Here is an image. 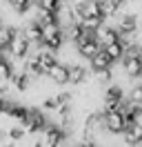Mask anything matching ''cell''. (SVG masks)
<instances>
[{"label": "cell", "mask_w": 142, "mask_h": 147, "mask_svg": "<svg viewBox=\"0 0 142 147\" xmlns=\"http://www.w3.org/2000/svg\"><path fill=\"white\" fill-rule=\"evenodd\" d=\"M31 47H33V42L22 34V29H18L13 40H11V45H9V54H11L13 60H25L29 56V51H31Z\"/></svg>", "instance_id": "obj_1"}, {"label": "cell", "mask_w": 142, "mask_h": 147, "mask_svg": "<svg viewBox=\"0 0 142 147\" xmlns=\"http://www.w3.org/2000/svg\"><path fill=\"white\" fill-rule=\"evenodd\" d=\"M104 125H107V131H109V134H124L127 118H124V114L120 109L104 111Z\"/></svg>", "instance_id": "obj_2"}, {"label": "cell", "mask_w": 142, "mask_h": 147, "mask_svg": "<svg viewBox=\"0 0 142 147\" xmlns=\"http://www.w3.org/2000/svg\"><path fill=\"white\" fill-rule=\"evenodd\" d=\"M47 76H49V80L53 85H69V65L58 60V63H53L49 67Z\"/></svg>", "instance_id": "obj_3"}, {"label": "cell", "mask_w": 142, "mask_h": 147, "mask_svg": "<svg viewBox=\"0 0 142 147\" xmlns=\"http://www.w3.org/2000/svg\"><path fill=\"white\" fill-rule=\"evenodd\" d=\"M76 49H78V56H80V58L91 60V58H93V56L102 49V45H100V40L93 36V38H89V40H84V42H78V45H76Z\"/></svg>", "instance_id": "obj_4"}, {"label": "cell", "mask_w": 142, "mask_h": 147, "mask_svg": "<svg viewBox=\"0 0 142 147\" xmlns=\"http://www.w3.org/2000/svg\"><path fill=\"white\" fill-rule=\"evenodd\" d=\"M91 78V74H89L87 67H82L80 63H73L69 65V83L76 85V87H80V85H84Z\"/></svg>", "instance_id": "obj_5"}, {"label": "cell", "mask_w": 142, "mask_h": 147, "mask_svg": "<svg viewBox=\"0 0 142 147\" xmlns=\"http://www.w3.org/2000/svg\"><path fill=\"white\" fill-rule=\"evenodd\" d=\"M89 67H91L93 71H98V69H109V67H113V58L107 54L104 47H102V49H100L91 60H89Z\"/></svg>", "instance_id": "obj_6"}, {"label": "cell", "mask_w": 142, "mask_h": 147, "mask_svg": "<svg viewBox=\"0 0 142 147\" xmlns=\"http://www.w3.org/2000/svg\"><path fill=\"white\" fill-rule=\"evenodd\" d=\"M18 29L13 27V25H0V51H5V49H9V45H11V40H13V36H16Z\"/></svg>", "instance_id": "obj_7"}, {"label": "cell", "mask_w": 142, "mask_h": 147, "mask_svg": "<svg viewBox=\"0 0 142 147\" xmlns=\"http://www.w3.org/2000/svg\"><path fill=\"white\" fill-rule=\"evenodd\" d=\"M13 71H16V69H13V60L2 54L0 56V83H9L11 76H13Z\"/></svg>", "instance_id": "obj_8"}, {"label": "cell", "mask_w": 142, "mask_h": 147, "mask_svg": "<svg viewBox=\"0 0 142 147\" xmlns=\"http://www.w3.org/2000/svg\"><path fill=\"white\" fill-rule=\"evenodd\" d=\"M104 51L111 58H113V63H118V60H122L124 54H127V47H124L122 40H115V42H109V45H104Z\"/></svg>", "instance_id": "obj_9"}, {"label": "cell", "mask_w": 142, "mask_h": 147, "mask_svg": "<svg viewBox=\"0 0 142 147\" xmlns=\"http://www.w3.org/2000/svg\"><path fill=\"white\" fill-rule=\"evenodd\" d=\"M104 16L102 13H98V16H82V20H80V25L84 29H89V31H98V29L104 25Z\"/></svg>", "instance_id": "obj_10"}, {"label": "cell", "mask_w": 142, "mask_h": 147, "mask_svg": "<svg viewBox=\"0 0 142 147\" xmlns=\"http://www.w3.org/2000/svg\"><path fill=\"white\" fill-rule=\"evenodd\" d=\"M7 2H9V7H11V11H13L16 16H25L27 11L33 7L31 0H7Z\"/></svg>", "instance_id": "obj_11"}, {"label": "cell", "mask_w": 142, "mask_h": 147, "mask_svg": "<svg viewBox=\"0 0 142 147\" xmlns=\"http://www.w3.org/2000/svg\"><path fill=\"white\" fill-rule=\"evenodd\" d=\"M127 98H129L131 102H135V105H142V83L131 85V89H129V94H127Z\"/></svg>", "instance_id": "obj_12"}, {"label": "cell", "mask_w": 142, "mask_h": 147, "mask_svg": "<svg viewBox=\"0 0 142 147\" xmlns=\"http://www.w3.org/2000/svg\"><path fill=\"white\" fill-rule=\"evenodd\" d=\"M9 134V138H11V140H13V143H18V140H22V138L27 136V129L22 127V125H20V127H11L7 131Z\"/></svg>", "instance_id": "obj_13"}, {"label": "cell", "mask_w": 142, "mask_h": 147, "mask_svg": "<svg viewBox=\"0 0 142 147\" xmlns=\"http://www.w3.org/2000/svg\"><path fill=\"white\" fill-rule=\"evenodd\" d=\"M138 58H140V63H142V47L138 49Z\"/></svg>", "instance_id": "obj_14"}, {"label": "cell", "mask_w": 142, "mask_h": 147, "mask_svg": "<svg viewBox=\"0 0 142 147\" xmlns=\"http://www.w3.org/2000/svg\"><path fill=\"white\" fill-rule=\"evenodd\" d=\"M0 114H2V98H0Z\"/></svg>", "instance_id": "obj_15"}, {"label": "cell", "mask_w": 142, "mask_h": 147, "mask_svg": "<svg viewBox=\"0 0 142 147\" xmlns=\"http://www.w3.org/2000/svg\"><path fill=\"white\" fill-rule=\"evenodd\" d=\"M0 25H2V16H0Z\"/></svg>", "instance_id": "obj_16"}]
</instances>
